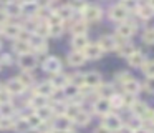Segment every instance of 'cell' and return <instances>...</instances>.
Returning <instances> with one entry per match:
<instances>
[{"mask_svg":"<svg viewBox=\"0 0 154 133\" xmlns=\"http://www.w3.org/2000/svg\"><path fill=\"white\" fill-rule=\"evenodd\" d=\"M101 15H103V10L100 8L98 5H85L83 8V18L86 20V22H98V20L101 18Z\"/></svg>","mask_w":154,"mask_h":133,"instance_id":"1","label":"cell"},{"mask_svg":"<svg viewBox=\"0 0 154 133\" xmlns=\"http://www.w3.org/2000/svg\"><path fill=\"white\" fill-rule=\"evenodd\" d=\"M18 65H20V68L25 70V72H32V70L35 68V65H37V57H35L33 53H23V55H20V58H18Z\"/></svg>","mask_w":154,"mask_h":133,"instance_id":"2","label":"cell"},{"mask_svg":"<svg viewBox=\"0 0 154 133\" xmlns=\"http://www.w3.org/2000/svg\"><path fill=\"white\" fill-rule=\"evenodd\" d=\"M103 125L106 126L109 131H119L121 126H123V122H121V118L118 115H113V113H108V115H104V122Z\"/></svg>","mask_w":154,"mask_h":133,"instance_id":"3","label":"cell"},{"mask_svg":"<svg viewBox=\"0 0 154 133\" xmlns=\"http://www.w3.org/2000/svg\"><path fill=\"white\" fill-rule=\"evenodd\" d=\"M111 18L116 20V22H124V20L129 17V10L126 8V7L123 5V3H119V5H114L111 7Z\"/></svg>","mask_w":154,"mask_h":133,"instance_id":"4","label":"cell"},{"mask_svg":"<svg viewBox=\"0 0 154 133\" xmlns=\"http://www.w3.org/2000/svg\"><path fill=\"white\" fill-rule=\"evenodd\" d=\"M43 70L48 73H58L61 70V62L57 57H48L43 62Z\"/></svg>","mask_w":154,"mask_h":133,"instance_id":"5","label":"cell"},{"mask_svg":"<svg viewBox=\"0 0 154 133\" xmlns=\"http://www.w3.org/2000/svg\"><path fill=\"white\" fill-rule=\"evenodd\" d=\"M83 52H85V55H86V58L98 60V58H101V55H103L104 50L100 47V43H88V47L83 50Z\"/></svg>","mask_w":154,"mask_h":133,"instance_id":"6","label":"cell"},{"mask_svg":"<svg viewBox=\"0 0 154 133\" xmlns=\"http://www.w3.org/2000/svg\"><path fill=\"white\" fill-rule=\"evenodd\" d=\"M111 108H113V105H111V100L106 98V96H101V98L98 100L96 103H94V112H96L98 115H108Z\"/></svg>","mask_w":154,"mask_h":133,"instance_id":"7","label":"cell"},{"mask_svg":"<svg viewBox=\"0 0 154 133\" xmlns=\"http://www.w3.org/2000/svg\"><path fill=\"white\" fill-rule=\"evenodd\" d=\"M134 30H136V25H134V23H121V25L118 27L116 37L118 38H123V40H128L129 37H133Z\"/></svg>","mask_w":154,"mask_h":133,"instance_id":"8","label":"cell"},{"mask_svg":"<svg viewBox=\"0 0 154 133\" xmlns=\"http://www.w3.org/2000/svg\"><path fill=\"white\" fill-rule=\"evenodd\" d=\"M98 43H100V47L104 50V52H111V50L118 48V45H119V42H118L114 37H111V35H103Z\"/></svg>","mask_w":154,"mask_h":133,"instance_id":"9","label":"cell"},{"mask_svg":"<svg viewBox=\"0 0 154 133\" xmlns=\"http://www.w3.org/2000/svg\"><path fill=\"white\" fill-rule=\"evenodd\" d=\"M2 32H4L5 35L8 37V38H15V40H18L23 30H22L18 25H15V23H5V25L2 27Z\"/></svg>","mask_w":154,"mask_h":133,"instance_id":"10","label":"cell"},{"mask_svg":"<svg viewBox=\"0 0 154 133\" xmlns=\"http://www.w3.org/2000/svg\"><path fill=\"white\" fill-rule=\"evenodd\" d=\"M128 62H129V65L134 66V68H141V66L146 63V53H144V52H139V50H136L133 55L128 57Z\"/></svg>","mask_w":154,"mask_h":133,"instance_id":"11","label":"cell"},{"mask_svg":"<svg viewBox=\"0 0 154 133\" xmlns=\"http://www.w3.org/2000/svg\"><path fill=\"white\" fill-rule=\"evenodd\" d=\"M85 62H86V55H85V52L76 50V52L68 53V63H70L71 66H81Z\"/></svg>","mask_w":154,"mask_h":133,"instance_id":"12","label":"cell"},{"mask_svg":"<svg viewBox=\"0 0 154 133\" xmlns=\"http://www.w3.org/2000/svg\"><path fill=\"white\" fill-rule=\"evenodd\" d=\"M7 90L12 95H22L23 90H25V83L22 82L20 78H12L10 82L7 83Z\"/></svg>","mask_w":154,"mask_h":133,"instance_id":"13","label":"cell"},{"mask_svg":"<svg viewBox=\"0 0 154 133\" xmlns=\"http://www.w3.org/2000/svg\"><path fill=\"white\" fill-rule=\"evenodd\" d=\"M32 45H30V42L28 40H15V43H14V52L15 53H18V55H23V53H32Z\"/></svg>","mask_w":154,"mask_h":133,"instance_id":"14","label":"cell"},{"mask_svg":"<svg viewBox=\"0 0 154 133\" xmlns=\"http://www.w3.org/2000/svg\"><path fill=\"white\" fill-rule=\"evenodd\" d=\"M5 12L8 13V17H18L23 15V10H22V2H17V0H12V2L7 3V8Z\"/></svg>","mask_w":154,"mask_h":133,"instance_id":"15","label":"cell"},{"mask_svg":"<svg viewBox=\"0 0 154 133\" xmlns=\"http://www.w3.org/2000/svg\"><path fill=\"white\" fill-rule=\"evenodd\" d=\"M53 126H55V130H71V118L63 113V115H60L55 120Z\"/></svg>","mask_w":154,"mask_h":133,"instance_id":"16","label":"cell"},{"mask_svg":"<svg viewBox=\"0 0 154 133\" xmlns=\"http://www.w3.org/2000/svg\"><path fill=\"white\" fill-rule=\"evenodd\" d=\"M85 85L88 86H100L101 85V75L98 72H88L85 75Z\"/></svg>","mask_w":154,"mask_h":133,"instance_id":"17","label":"cell"},{"mask_svg":"<svg viewBox=\"0 0 154 133\" xmlns=\"http://www.w3.org/2000/svg\"><path fill=\"white\" fill-rule=\"evenodd\" d=\"M14 130H15L17 133H28V131H30L32 126H30V123H28L27 116H25V118H18V120H15Z\"/></svg>","mask_w":154,"mask_h":133,"instance_id":"18","label":"cell"},{"mask_svg":"<svg viewBox=\"0 0 154 133\" xmlns=\"http://www.w3.org/2000/svg\"><path fill=\"white\" fill-rule=\"evenodd\" d=\"M30 105L33 106V108H43V106H48V96L45 95H40V93H35L33 98L30 100Z\"/></svg>","mask_w":154,"mask_h":133,"instance_id":"19","label":"cell"},{"mask_svg":"<svg viewBox=\"0 0 154 133\" xmlns=\"http://www.w3.org/2000/svg\"><path fill=\"white\" fill-rule=\"evenodd\" d=\"M37 93L45 95V96H51L55 93V85L51 82H43L37 86Z\"/></svg>","mask_w":154,"mask_h":133,"instance_id":"20","label":"cell"},{"mask_svg":"<svg viewBox=\"0 0 154 133\" xmlns=\"http://www.w3.org/2000/svg\"><path fill=\"white\" fill-rule=\"evenodd\" d=\"M71 45H73L75 50H80V52H83V50L88 47V38H86V35H75Z\"/></svg>","mask_w":154,"mask_h":133,"instance_id":"21","label":"cell"},{"mask_svg":"<svg viewBox=\"0 0 154 133\" xmlns=\"http://www.w3.org/2000/svg\"><path fill=\"white\" fill-rule=\"evenodd\" d=\"M116 50H118V55H121V57H129V55H133V53L136 52V48H134L131 43H126V42L119 43Z\"/></svg>","mask_w":154,"mask_h":133,"instance_id":"22","label":"cell"},{"mask_svg":"<svg viewBox=\"0 0 154 133\" xmlns=\"http://www.w3.org/2000/svg\"><path fill=\"white\" fill-rule=\"evenodd\" d=\"M38 8H40V7L37 5V2L22 3V10H23V13H25V15H28V17H37Z\"/></svg>","mask_w":154,"mask_h":133,"instance_id":"23","label":"cell"},{"mask_svg":"<svg viewBox=\"0 0 154 133\" xmlns=\"http://www.w3.org/2000/svg\"><path fill=\"white\" fill-rule=\"evenodd\" d=\"M51 83L55 85V88H65V86L70 83V76L60 75V73H55V78L51 80Z\"/></svg>","mask_w":154,"mask_h":133,"instance_id":"24","label":"cell"},{"mask_svg":"<svg viewBox=\"0 0 154 133\" xmlns=\"http://www.w3.org/2000/svg\"><path fill=\"white\" fill-rule=\"evenodd\" d=\"M137 15L141 17V18H151V17L154 15V8L149 5V3H144V5L137 7Z\"/></svg>","mask_w":154,"mask_h":133,"instance_id":"25","label":"cell"},{"mask_svg":"<svg viewBox=\"0 0 154 133\" xmlns=\"http://www.w3.org/2000/svg\"><path fill=\"white\" fill-rule=\"evenodd\" d=\"M27 120H28V123H30L32 130H33V128H35V130H38V128H40V126H42V123L45 122V120L42 118V116L38 115L37 112H35V113H30V115L27 116Z\"/></svg>","mask_w":154,"mask_h":133,"instance_id":"26","label":"cell"},{"mask_svg":"<svg viewBox=\"0 0 154 133\" xmlns=\"http://www.w3.org/2000/svg\"><path fill=\"white\" fill-rule=\"evenodd\" d=\"M63 93H65V96H68V98H76V96H80V86L73 85V83H68V85L63 88Z\"/></svg>","mask_w":154,"mask_h":133,"instance_id":"27","label":"cell"},{"mask_svg":"<svg viewBox=\"0 0 154 133\" xmlns=\"http://www.w3.org/2000/svg\"><path fill=\"white\" fill-rule=\"evenodd\" d=\"M134 112V115L136 116H139V118H143L144 115H146L147 112H149V106L146 105V103H139V102H136L133 105V108H131Z\"/></svg>","mask_w":154,"mask_h":133,"instance_id":"28","label":"cell"},{"mask_svg":"<svg viewBox=\"0 0 154 133\" xmlns=\"http://www.w3.org/2000/svg\"><path fill=\"white\" fill-rule=\"evenodd\" d=\"M124 90H126V93H131V95H136V93L141 90V85H139V82H137V80L131 78L128 83H124Z\"/></svg>","mask_w":154,"mask_h":133,"instance_id":"29","label":"cell"},{"mask_svg":"<svg viewBox=\"0 0 154 133\" xmlns=\"http://www.w3.org/2000/svg\"><path fill=\"white\" fill-rule=\"evenodd\" d=\"M57 13L61 17L63 20H66V18H71L73 17V13H75V10H73V7L68 3V5H63V7H60V8L57 10Z\"/></svg>","mask_w":154,"mask_h":133,"instance_id":"30","label":"cell"},{"mask_svg":"<svg viewBox=\"0 0 154 133\" xmlns=\"http://www.w3.org/2000/svg\"><path fill=\"white\" fill-rule=\"evenodd\" d=\"M90 120H91V116L88 115L86 112H80L76 116H75V123H76V125H80V126L88 125V123H90Z\"/></svg>","mask_w":154,"mask_h":133,"instance_id":"31","label":"cell"},{"mask_svg":"<svg viewBox=\"0 0 154 133\" xmlns=\"http://www.w3.org/2000/svg\"><path fill=\"white\" fill-rule=\"evenodd\" d=\"M14 113H15V108H14V105H12L10 102L0 105V115L2 116H14Z\"/></svg>","mask_w":154,"mask_h":133,"instance_id":"32","label":"cell"},{"mask_svg":"<svg viewBox=\"0 0 154 133\" xmlns=\"http://www.w3.org/2000/svg\"><path fill=\"white\" fill-rule=\"evenodd\" d=\"M15 120H12V116H2L0 115V130H10L14 128Z\"/></svg>","mask_w":154,"mask_h":133,"instance_id":"33","label":"cell"},{"mask_svg":"<svg viewBox=\"0 0 154 133\" xmlns=\"http://www.w3.org/2000/svg\"><path fill=\"white\" fill-rule=\"evenodd\" d=\"M50 27V37H60L63 33V23H48Z\"/></svg>","mask_w":154,"mask_h":133,"instance_id":"34","label":"cell"},{"mask_svg":"<svg viewBox=\"0 0 154 133\" xmlns=\"http://www.w3.org/2000/svg\"><path fill=\"white\" fill-rule=\"evenodd\" d=\"M143 72L147 78H152L154 76V60H147L146 63L143 65Z\"/></svg>","mask_w":154,"mask_h":133,"instance_id":"35","label":"cell"},{"mask_svg":"<svg viewBox=\"0 0 154 133\" xmlns=\"http://www.w3.org/2000/svg\"><path fill=\"white\" fill-rule=\"evenodd\" d=\"M73 33L75 35H86V23L85 22H75L73 25Z\"/></svg>","mask_w":154,"mask_h":133,"instance_id":"36","label":"cell"},{"mask_svg":"<svg viewBox=\"0 0 154 133\" xmlns=\"http://www.w3.org/2000/svg\"><path fill=\"white\" fill-rule=\"evenodd\" d=\"M81 110L78 108V105H70V106H65V115L66 116H70L71 120H75V116L80 113Z\"/></svg>","mask_w":154,"mask_h":133,"instance_id":"37","label":"cell"},{"mask_svg":"<svg viewBox=\"0 0 154 133\" xmlns=\"http://www.w3.org/2000/svg\"><path fill=\"white\" fill-rule=\"evenodd\" d=\"M70 83H73V85H76V86H81L85 83V75H81V73L71 75L70 76Z\"/></svg>","mask_w":154,"mask_h":133,"instance_id":"38","label":"cell"},{"mask_svg":"<svg viewBox=\"0 0 154 133\" xmlns=\"http://www.w3.org/2000/svg\"><path fill=\"white\" fill-rule=\"evenodd\" d=\"M143 38H144V42H146V43L154 45V28H147L146 32H144Z\"/></svg>","mask_w":154,"mask_h":133,"instance_id":"39","label":"cell"},{"mask_svg":"<svg viewBox=\"0 0 154 133\" xmlns=\"http://www.w3.org/2000/svg\"><path fill=\"white\" fill-rule=\"evenodd\" d=\"M18 78L22 80V82L25 83V86L30 85L32 82H33V76H32V72H25V70H22V75L18 76Z\"/></svg>","mask_w":154,"mask_h":133,"instance_id":"40","label":"cell"},{"mask_svg":"<svg viewBox=\"0 0 154 133\" xmlns=\"http://www.w3.org/2000/svg\"><path fill=\"white\" fill-rule=\"evenodd\" d=\"M100 93H101L103 96H106V98H108V96H113V95H114L113 86H111V85H101V86H100Z\"/></svg>","mask_w":154,"mask_h":133,"instance_id":"41","label":"cell"},{"mask_svg":"<svg viewBox=\"0 0 154 133\" xmlns=\"http://www.w3.org/2000/svg\"><path fill=\"white\" fill-rule=\"evenodd\" d=\"M131 78H133V76H131L128 72H119V73L116 75V80H118L119 83H123V85H124V83H128Z\"/></svg>","mask_w":154,"mask_h":133,"instance_id":"42","label":"cell"},{"mask_svg":"<svg viewBox=\"0 0 154 133\" xmlns=\"http://www.w3.org/2000/svg\"><path fill=\"white\" fill-rule=\"evenodd\" d=\"M12 100V93L8 90H0V105L2 103H8Z\"/></svg>","mask_w":154,"mask_h":133,"instance_id":"43","label":"cell"},{"mask_svg":"<svg viewBox=\"0 0 154 133\" xmlns=\"http://www.w3.org/2000/svg\"><path fill=\"white\" fill-rule=\"evenodd\" d=\"M37 113L45 120V122H47V118L51 115V108H48V106H43V108H38V110H37Z\"/></svg>","mask_w":154,"mask_h":133,"instance_id":"44","label":"cell"},{"mask_svg":"<svg viewBox=\"0 0 154 133\" xmlns=\"http://www.w3.org/2000/svg\"><path fill=\"white\" fill-rule=\"evenodd\" d=\"M70 5L73 7V8H81V10H83L86 3H85V0H71Z\"/></svg>","mask_w":154,"mask_h":133,"instance_id":"45","label":"cell"},{"mask_svg":"<svg viewBox=\"0 0 154 133\" xmlns=\"http://www.w3.org/2000/svg\"><path fill=\"white\" fill-rule=\"evenodd\" d=\"M123 5L126 7L128 10H133V8H137V7H139L136 2H134V0H124V2H123Z\"/></svg>","mask_w":154,"mask_h":133,"instance_id":"46","label":"cell"},{"mask_svg":"<svg viewBox=\"0 0 154 133\" xmlns=\"http://www.w3.org/2000/svg\"><path fill=\"white\" fill-rule=\"evenodd\" d=\"M144 88H146L149 93H154V76H152V78H149V80H147V82H146V85H144Z\"/></svg>","mask_w":154,"mask_h":133,"instance_id":"47","label":"cell"},{"mask_svg":"<svg viewBox=\"0 0 154 133\" xmlns=\"http://www.w3.org/2000/svg\"><path fill=\"white\" fill-rule=\"evenodd\" d=\"M7 20H8V13L7 12H0V25L4 27L5 23H7Z\"/></svg>","mask_w":154,"mask_h":133,"instance_id":"48","label":"cell"},{"mask_svg":"<svg viewBox=\"0 0 154 133\" xmlns=\"http://www.w3.org/2000/svg\"><path fill=\"white\" fill-rule=\"evenodd\" d=\"M94 133H111V131H109V130H108L106 126L103 125V126H98V128L94 130Z\"/></svg>","mask_w":154,"mask_h":133,"instance_id":"49","label":"cell"},{"mask_svg":"<svg viewBox=\"0 0 154 133\" xmlns=\"http://www.w3.org/2000/svg\"><path fill=\"white\" fill-rule=\"evenodd\" d=\"M119 133H134V128H129V126H121Z\"/></svg>","mask_w":154,"mask_h":133,"instance_id":"50","label":"cell"},{"mask_svg":"<svg viewBox=\"0 0 154 133\" xmlns=\"http://www.w3.org/2000/svg\"><path fill=\"white\" fill-rule=\"evenodd\" d=\"M2 63H5V65H10V63H12V58H10V57L5 55L4 58H2V62H0V65H2Z\"/></svg>","mask_w":154,"mask_h":133,"instance_id":"51","label":"cell"},{"mask_svg":"<svg viewBox=\"0 0 154 133\" xmlns=\"http://www.w3.org/2000/svg\"><path fill=\"white\" fill-rule=\"evenodd\" d=\"M134 133H151L149 130H146V128H136L134 130Z\"/></svg>","mask_w":154,"mask_h":133,"instance_id":"52","label":"cell"},{"mask_svg":"<svg viewBox=\"0 0 154 133\" xmlns=\"http://www.w3.org/2000/svg\"><path fill=\"white\" fill-rule=\"evenodd\" d=\"M53 133H73L71 130H55Z\"/></svg>","mask_w":154,"mask_h":133,"instance_id":"53","label":"cell"},{"mask_svg":"<svg viewBox=\"0 0 154 133\" xmlns=\"http://www.w3.org/2000/svg\"><path fill=\"white\" fill-rule=\"evenodd\" d=\"M30 2H37V0H22V3H30Z\"/></svg>","mask_w":154,"mask_h":133,"instance_id":"54","label":"cell"},{"mask_svg":"<svg viewBox=\"0 0 154 133\" xmlns=\"http://www.w3.org/2000/svg\"><path fill=\"white\" fill-rule=\"evenodd\" d=\"M147 3H149V5H151V7H152V8H154V0H149V2H147Z\"/></svg>","mask_w":154,"mask_h":133,"instance_id":"55","label":"cell"},{"mask_svg":"<svg viewBox=\"0 0 154 133\" xmlns=\"http://www.w3.org/2000/svg\"><path fill=\"white\" fill-rule=\"evenodd\" d=\"M0 32H2V25H0Z\"/></svg>","mask_w":154,"mask_h":133,"instance_id":"56","label":"cell"},{"mask_svg":"<svg viewBox=\"0 0 154 133\" xmlns=\"http://www.w3.org/2000/svg\"><path fill=\"white\" fill-rule=\"evenodd\" d=\"M48 2H55V0H48Z\"/></svg>","mask_w":154,"mask_h":133,"instance_id":"57","label":"cell"}]
</instances>
